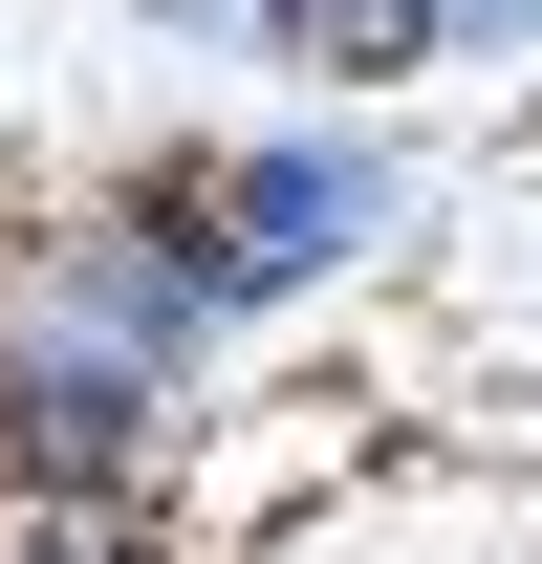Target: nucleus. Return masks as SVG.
<instances>
[{
	"label": "nucleus",
	"instance_id": "f257e3e1",
	"mask_svg": "<svg viewBox=\"0 0 542 564\" xmlns=\"http://www.w3.org/2000/svg\"><path fill=\"white\" fill-rule=\"evenodd\" d=\"M217 326L196 261L131 217V174H66V196H0V478L66 499H174L217 434Z\"/></svg>",
	"mask_w": 542,
	"mask_h": 564
},
{
	"label": "nucleus",
	"instance_id": "f03ea898",
	"mask_svg": "<svg viewBox=\"0 0 542 564\" xmlns=\"http://www.w3.org/2000/svg\"><path fill=\"white\" fill-rule=\"evenodd\" d=\"M109 174H131V217L196 261L217 326H304V304H347V282L412 261L391 109H326V87H282L261 131H152V152H109Z\"/></svg>",
	"mask_w": 542,
	"mask_h": 564
},
{
	"label": "nucleus",
	"instance_id": "7ed1b4c3",
	"mask_svg": "<svg viewBox=\"0 0 542 564\" xmlns=\"http://www.w3.org/2000/svg\"><path fill=\"white\" fill-rule=\"evenodd\" d=\"M0 564H217L196 499H66V478H0Z\"/></svg>",
	"mask_w": 542,
	"mask_h": 564
},
{
	"label": "nucleus",
	"instance_id": "20e7f679",
	"mask_svg": "<svg viewBox=\"0 0 542 564\" xmlns=\"http://www.w3.org/2000/svg\"><path fill=\"white\" fill-rule=\"evenodd\" d=\"M434 66H542V0H434Z\"/></svg>",
	"mask_w": 542,
	"mask_h": 564
}]
</instances>
